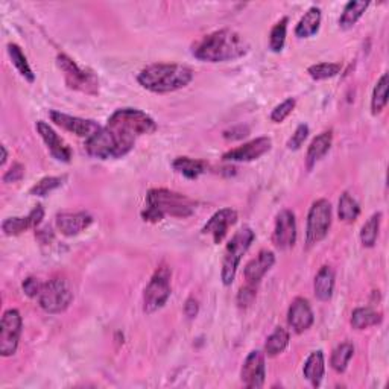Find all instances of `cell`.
<instances>
[{
    "label": "cell",
    "instance_id": "cell-33",
    "mask_svg": "<svg viewBox=\"0 0 389 389\" xmlns=\"http://www.w3.org/2000/svg\"><path fill=\"white\" fill-rule=\"evenodd\" d=\"M386 103H388V73H383L373 90V98H371V113L374 116L380 115L385 110Z\"/></svg>",
    "mask_w": 389,
    "mask_h": 389
},
{
    "label": "cell",
    "instance_id": "cell-38",
    "mask_svg": "<svg viewBox=\"0 0 389 389\" xmlns=\"http://www.w3.org/2000/svg\"><path fill=\"white\" fill-rule=\"evenodd\" d=\"M309 135V126L306 124L298 125V128L295 129V133L292 134V137L288 140V148L291 151H297L300 149L302 143L306 142V138Z\"/></svg>",
    "mask_w": 389,
    "mask_h": 389
},
{
    "label": "cell",
    "instance_id": "cell-20",
    "mask_svg": "<svg viewBox=\"0 0 389 389\" xmlns=\"http://www.w3.org/2000/svg\"><path fill=\"white\" fill-rule=\"evenodd\" d=\"M275 263V256L272 251H260L256 258H253L251 262H248L245 266V280L249 284H257L260 281L263 277L267 274V271L271 270Z\"/></svg>",
    "mask_w": 389,
    "mask_h": 389
},
{
    "label": "cell",
    "instance_id": "cell-5",
    "mask_svg": "<svg viewBox=\"0 0 389 389\" xmlns=\"http://www.w3.org/2000/svg\"><path fill=\"white\" fill-rule=\"evenodd\" d=\"M254 237V231L249 227H244L236 231V235L228 242L226 253H223L221 270V280L226 286H230V284L235 281L239 263L242 257H244V254L249 249V247H251Z\"/></svg>",
    "mask_w": 389,
    "mask_h": 389
},
{
    "label": "cell",
    "instance_id": "cell-7",
    "mask_svg": "<svg viewBox=\"0 0 389 389\" xmlns=\"http://www.w3.org/2000/svg\"><path fill=\"white\" fill-rule=\"evenodd\" d=\"M72 301L73 292L71 284L63 277H55V279L46 281L38 295L40 307L52 315L64 312L72 304Z\"/></svg>",
    "mask_w": 389,
    "mask_h": 389
},
{
    "label": "cell",
    "instance_id": "cell-19",
    "mask_svg": "<svg viewBox=\"0 0 389 389\" xmlns=\"http://www.w3.org/2000/svg\"><path fill=\"white\" fill-rule=\"evenodd\" d=\"M93 222V218L85 212H66L57 214V227L61 231V235L64 236H76L82 233L84 230H87Z\"/></svg>",
    "mask_w": 389,
    "mask_h": 389
},
{
    "label": "cell",
    "instance_id": "cell-43",
    "mask_svg": "<svg viewBox=\"0 0 389 389\" xmlns=\"http://www.w3.org/2000/svg\"><path fill=\"white\" fill-rule=\"evenodd\" d=\"M198 312H200V304H198V301L195 298H189L184 304V314L187 318L193 319L196 318Z\"/></svg>",
    "mask_w": 389,
    "mask_h": 389
},
{
    "label": "cell",
    "instance_id": "cell-6",
    "mask_svg": "<svg viewBox=\"0 0 389 389\" xmlns=\"http://www.w3.org/2000/svg\"><path fill=\"white\" fill-rule=\"evenodd\" d=\"M57 66L63 72L66 85L71 90L90 94V96H96L99 93V80L90 68L80 67L66 54L57 57Z\"/></svg>",
    "mask_w": 389,
    "mask_h": 389
},
{
    "label": "cell",
    "instance_id": "cell-21",
    "mask_svg": "<svg viewBox=\"0 0 389 389\" xmlns=\"http://www.w3.org/2000/svg\"><path fill=\"white\" fill-rule=\"evenodd\" d=\"M324 373H325L324 353L321 350L310 353V356L304 362V367H302V374H304V379L310 385L318 388L323 382Z\"/></svg>",
    "mask_w": 389,
    "mask_h": 389
},
{
    "label": "cell",
    "instance_id": "cell-27",
    "mask_svg": "<svg viewBox=\"0 0 389 389\" xmlns=\"http://www.w3.org/2000/svg\"><path fill=\"white\" fill-rule=\"evenodd\" d=\"M288 345H289L288 330L283 327H277L275 330L270 336H267L266 344H265V354L270 358L279 356L280 353L286 350Z\"/></svg>",
    "mask_w": 389,
    "mask_h": 389
},
{
    "label": "cell",
    "instance_id": "cell-41",
    "mask_svg": "<svg viewBox=\"0 0 389 389\" xmlns=\"http://www.w3.org/2000/svg\"><path fill=\"white\" fill-rule=\"evenodd\" d=\"M24 177V168L23 164L15 163L11 166L10 170H6V174L3 175V183H17Z\"/></svg>",
    "mask_w": 389,
    "mask_h": 389
},
{
    "label": "cell",
    "instance_id": "cell-25",
    "mask_svg": "<svg viewBox=\"0 0 389 389\" xmlns=\"http://www.w3.org/2000/svg\"><path fill=\"white\" fill-rule=\"evenodd\" d=\"M172 168L183 177L189 179H195L207 170V164L201 160H195L190 157H178L172 163Z\"/></svg>",
    "mask_w": 389,
    "mask_h": 389
},
{
    "label": "cell",
    "instance_id": "cell-15",
    "mask_svg": "<svg viewBox=\"0 0 389 389\" xmlns=\"http://www.w3.org/2000/svg\"><path fill=\"white\" fill-rule=\"evenodd\" d=\"M237 222V212L235 209H222L216 212L203 227V235H209L213 244H221L226 239L228 228Z\"/></svg>",
    "mask_w": 389,
    "mask_h": 389
},
{
    "label": "cell",
    "instance_id": "cell-29",
    "mask_svg": "<svg viewBox=\"0 0 389 389\" xmlns=\"http://www.w3.org/2000/svg\"><path fill=\"white\" fill-rule=\"evenodd\" d=\"M369 6L368 2H348L347 5H345L344 8V11L339 17V26L342 29H350L353 28L354 24L358 23V20L360 19L362 15H364V13L367 11V8Z\"/></svg>",
    "mask_w": 389,
    "mask_h": 389
},
{
    "label": "cell",
    "instance_id": "cell-24",
    "mask_svg": "<svg viewBox=\"0 0 389 389\" xmlns=\"http://www.w3.org/2000/svg\"><path fill=\"white\" fill-rule=\"evenodd\" d=\"M321 24V10L318 6L309 8L307 13L301 17L295 28V36L298 38H310L319 31Z\"/></svg>",
    "mask_w": 389,
    "mask_h": 389
},
{
    "label": "cell",
    "instance_id": "cell-23",
    "mask_svg": "<svg viewBox=\"0 0 389 389\" xmlns=\"http://www.w3.org/2000/svg\"><path fill=\"white\" fill-rule=\"evenodd\" d=\"M333 289H335V271L332 266L325 265L318 271L315 277V283H314L315 297L319 301H328L333 295Z\"/></svg>",
    "mask_w": 389,
    "mask_h": 389
},
{
    "label": "cell",
    "instance_id": "cell-4",
    "mask_svg": "<svg viewBox=\"0 0 389 389\" xmlns=\"http://www.w3.org/2000/svg\"><path fill=\"white\" fill-rule=\"evenodd\" d=\"M195 213V203L190 198L168 189H152L146 196V209L142 218L146 222H160L166 216L189 218Z\"/></svg>",
    "mask_w": 389,
    "mask_h": 389
},
{
    "label": "cell",
    "instance_id": "cell-13",
    "mask_svg": "<svg viewBox=\"0 0 389 389\" xmlns=\"http://www.w3.org/2000/svg\"><path fill=\"white\" fill-rule=\"evenodd\" d=\"M266 368H265V354L258 350L251 351L244 360L240 369V380L247 388L257 389L265 385Z\"/></svg>",
    "mask_w": 389,
    "mask_h": 389
},
{
    "label": "cell",
    "instance_id": "cell-8",
    "mask_svg": "<svg viewBox=\"0 0 389 389\" xmlns=\"http://www.w3.org/2000/svg\"><path fill=\"white\" fill-rule=\"evenodd\" d=\"M170 277L172 272L166 265H161L157 271L154 272L148 286L143 292V312L154 314L160 310L168 300L170 298L172 288H170Z\"/></svg>",
    "mask_w": 389,
    "mask_h": 389
},
{
    "label": "cell",
    "instance_id": "cell-42",
    "mask_svg": "<svg viewBox=\"0 0 389 389\" xmlns=\"http://www.w3.org/2000/svg\"><path fill=\"white\" fill-rule=\"evenodd\" d=\"M248 134H249V129L247 126H236L223 133V137H226L227 140H237V138H244Z\"/></svg>",
    "mask_w": 389,
    "mask_h": 389
},
{
    "label": "cell",
    "instance_id": "cell-14",
    "mask_svg": "<svg viewBox=\"0 0 389 389\" xmlns=\"http://www.w3.org/2000/svg\"><path fill=\"white\" fill-rule=\"evenodd\" d=\"M272 148V142L270 137H258L256 140L248 142L237 148L231 149L222 155L223 161H254L257 159L263 157L266 152H270Z\"/></svg>",
    "mask_w": 389,
    "mask_h": 389
},
{
    "label": "cell",
    "instance_id": "cell-3",
    "mask_svg": "<svg viewBox=\"0 0 389 389\" xmlns=\"http://www.w3.org/2000/svg\"><path fill=\"white\" fill-rule=\"evenodd\" d=\"M193 80V71L183 64H151L142 68L137 81L145 90L157 94L174 93L187 87Z\"/></svg>",
    "mask_w": 389,
    "mask_h": 389
},
{
    "label": "cell",
    "instance_id": "cell-40",
    "mask_svg": "<svg viewBox=\"0 0 389 389\" xmlns=\"http://www.w3.org/2000/svg\"><path fill=\"white\" fill-rule=\"evenodd\" d=\"M43 284L45 283H41L38 279H36V277H28V279L23 281L22 288H23V292L29 298H38L40 292L43 289Z\"/></svg>",
    "mask_w": 389,
    "mask_h": 389
},
{
    "label": "cell",
    "instance_id": "cell-18",
    "mask_svg": "<svg viewBox=\"0 0 389 389\" xmlns=\"http://www.w3.org/2000/svg\"><path fill=\"white\" fill-rule=\"evenodd\" d=\"M43 219H45V209L41 205H37L28 216L5 219L2 222V230L6 236H19L31 228H37Z\"/></svg>",
    "mask_w": 389,
    "mask_h": 389
},
{
    "label": "cell",
    "instance_id": "cell-2",
    "mask_svg": "<svg viewBox=\"0 0 389 389\" xmlns=\"http://www.w3.org/2000/svg\"><path fill=\"white\" fill-rule=\"evenodd\" d=\"M248 50V41L240 34L221 29L198 41L193 46V57L204 63H223L245 57Z\"/></svg>",
    "mask_w": 389,
    "mask_h": 389
},
{
    "label": "cell",
    "instance_id": "cell-11",
    "mask_svg": "<svg viewBox=\"0 0 389 389\" xmlns=\"http://www.w3.org/2000/svg\"><path fill=\"white\" fill-rule=\"evenodd\" d=\"M297 242V219L293 212L284 209L275 219V227L272 233V244L275 248L286 251L295 247Z\"/></svg>",
    "mask_w": 389,
    "mask_h": 389
},
{
    "label": "cell",
    "instance_id": "cell-36",
    "mask_svg": "<svg viewBox=\"0 0 389 389\" xmlns=\"http://www.w3.org/2000/svg\"><path fill=\"white\" fill-rule=\"evenodd\" d=\"M64 177H45L38 183L34 184L29 190L32 196H46L50 192H54L58 187H61L64 183Z\"/></svg>",
    "mask_w": 389,
    "mask_h": 389
},
{
    "label": "cell",
    "instance_id": "cell-10",
    "mask_svg": "<svg viewBox=\"0 0 389 389\" xmlns=\"http://www.w3.org/2000/svg\"><path fill=\"white\" fill-rule=\"evenodd\" d=\"M23 319L17 309L6 310L0 323V354L3 358L14 356L19 348Z\"/></svg>",
    "mask_w": 389,
    "mask_h": 389
},
{
    "label": "cell",
    "instance_id": "cell-30",
    "mask_svg": "<svg viewBox=\"0 0 389 389\" xmlns=\"http://www.w3.org/2000/svg\"><path fill=\"white\" fill-rule=\"evenodd\" d=\"M359 214H360V207L358 201L354 200L348 192H344L339 198V205H338L339 219L347 223H353L359 218Z\"/></svg>",
    "mask_w": 389,
    "mask_h": 389
},
{
    "label": "cell",
    "instance_id": "cell-37",
    "mask_svg": "<svg viewBox=\"0 0 389 389\" xmlns=\"http://www.w3.org/2000/svg\"><path fill=\"white\" fill-rule=\"evenodd\" d=\"M297 105V101L293 98H289L286 101H283L280 105H277L272 113H271V120L274 124H281L284 119H288V116L292 113L293 110H295Z\"/></svg>",
    "mask_w": 389,
    "mask_h": 389
},
{
    "label": "cell",
    "instance_id": "cell-9",
    "mask_svg": "<svg viewBox=\"0 0 389 389\" xmlns=\"http://www.w3.org/2000/svg\"><path fill=\"white\" fill-rule=\"evenodd\" d=\"M332 227V204L327 200H318L312 204L307 214L306 223V244L314 247L328 235Z\"/></svg>",
    "mask_w": 389,
    "mask_h": 389
},
{
    "label": "cell",
    "instance_id": "cell-16",
    "mask_svg": "<svg viewBox=\"0 0 389 389\" xmlns=\"http://www.w3.org/2000/svg\"><path fill=\"white\" fill-rule=\"evenodd\" d=\"M315 321L314 310L306 298H295L288 310V324L293 332L301 335L307 332Z\"/></svg>",
    "mask_w": 389,
    "mask_h": 389
},
{
    "label": "cell",
    "instance_id": "cell-22",
    "mask_svg": "<svg viewBox=\"0 0 389 389\" xmlns=\"http://www.w3.org/2000/svg\"><path fill=\"white\" fill-rule=\"evenodd\" d=\"M332 143H333L332 131H324L314 138L306 154L307 169H312L319 160H323L325 157V154L332 148Z\"/></svg>",
    "mask_w": 389,
    "mask_h": 389
},
{
    "label": "cell",
    "instance_id": "cell-34",
    "mask_svg": "<svg viewBox=\"0 0 389 389\" xmlns=\"http://www.w3.org/2000/svg\"><path fill=\"white\" fill-rule=\"evenodd\" d=\"M341 71H342V66L339 63H319V64L310 66L307 68V73L315 81H324L339 75Z\"/></svg>",
    "mask_w": 389,
    "mask_h": 389
},
{
    "label": "cell",
    "instance_id": "cell-1",
    "mask_svg": "<svg viewBox=\"0 0 389 389\" xmlns=\"http://www.w3.org/2000/svg\"><path fill=\"white\" fill-rule=\"evenodd\" d=\"M157 131L155 120L137 108H119L110 116L105 126L85 142V151L93 159H122L133 151L140 135Z\"/></svg>",
    "mask_w": 389,
    "mask_h": 389
},
{
    "label": "cell",
    "instance_id": "cell-44",
    "mask_svg": "<svg viewBox=\"0 0 389 389\" xmlns=\"http://www.w3.org/2000/svg\"><path fill=\"white\" fill-rule=\"evenodd\" d=\"M2 160H0V166H5V163H6V160H8V151H6V146L5 145H2Z\"/></svg>",
    "mask_w": 389,
    "mask_h": 389
},
{
    "label": "cell",
    "instance_id": "cell-32",
    "mask_svg": "<svg viewBox=\"0 0 389 389\" xmlns=\"http://www.w3.org/2000/svg\"><path fill=\"white\" fill-rule=\"evenodd\" d=\"M380 221H382V213H374L371 218L364 223L360 230V242L367 248H373L379 237Z\"/></svg>",
    "mask_w": 389,
    "mask_h": 389
},
{
    "label": "cell",
    "instance_id": "cell-31",
    "mask_svg": "<svg viewBox=\"0 0 389 389\" xmlns=\"http://www.w3.org/2000/svg\"><path fill=\"white\" fill-rule=\"evenodd\" d=\"M353 354H354V347L350 342H342L341 345H338V347L335 348V351L332 353L330 365L336 373L341 374L345 369H347L348 362L351 360Z\"/></svg>",
    "mask_w": 389,
    "mask_h": 389
},
{
    "label": "cell",
    "instance_id": "cell-35",
    "mask_svg": "<svg viewBox=\"0 0 389 389\" xmlns=\"http://www.w3.org/2000/svg\"><path fill=\"white\" fill-rule=\"evenodd\" d=\"M288 17H283L280 22H277L274 24V28L271 29L270 34V49L272 52H281L284 47V43H286V32H288Z\"/></svg>",
    "mask_w": 389,
    "mask_h": 389
},
{
    "label": "cell",
    "instance_id": "cell-39",
    "mask_svg": "<svg viewBox=\"0 0 389 389\" xmlns=\"http://www.w3.org/2000/svg\"><path fill=\"white\" fill-rule=\"evenodd\" d=\"M256 284L247 283V286L240 288L237 293V304L240 309H245L249 304H253V301L256 300Z\"/></svg>",
    "mask_w": 389,
    "mask_h": 389
},
{
    "label": "cell",
    "instance_id": "cell-17",
    "mask_svg": "<svg viewBox=\"0 0 389 389\" xmlns=\"http://www.w3.org/2000/svg\"><path fill=\"white\" fill-rule=\"evenodd\" d=\"M36 126H37V131H38L40 137L43 138V142L46 143L49 152L52 154V157L61 163H71L72 151L64 143L63 138L55 133V129L52 128L49 124L43 122V120H38Z\"/></svg>",
    "mask_w": 389,
    "mask_h": 389
},
{
    "label": "cell",
    "instance_id": "cell-26",
    "mask_svg": "<svg viewBox=\"0 0 389 389\" xmlns=\"http://www.w3.org/2000/svg\"><path fill=\"white\" fill-rule=\"evenodd\" d=\"M380 323H382V315L371 307H358L351 314V325L356 330H365V328Z\"/></svg>",
    "mask_w": 389,
    "mask_h": 389
},
{
    "label": "cell",
    "instance_id": "cell-12",
    "mask_svg": "<svg viewBox=\"0 0 389 389\" xmlns=\"http://www.w3.org/2000/svg\"><path fill=\"white\" fill-rule=\"evenodd\" d=\"M49 117L55 125L61 126L68 133L76 134L78 137L90 138L102 128L98 122H94L91 119H81V117L61 113V111H57V110H50Z\"/></svg>",
    "mask_w": 389,
    "mask_h": 389
},
{
    "label": "cell",
    "instance_id": "cell-28",
    "mask_svg": "<svg viewBox=\"0 0 389 389\" xmlns=\"http://www.w3.org/2000/svg\"><path fill=\"white\" fill-rule=\"evenodd\" d=\"M8 54H10V58H11L14 67L17 68V72H19L26 81L31 84L36 81V75H34L32 68L28 63V58H26V55L23 54V50L19 45L10 43V45H8Z\"/></svg>",
    "mask_w": 389,
    "mask_h": 389
}]
</instances>
